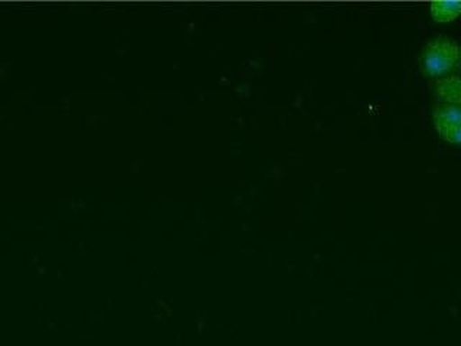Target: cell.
Instances as JSON below:
<instances>
[{
	"mask_svg": "<svg viewBox=\"0 0 461 346\" xmlns=\"http://www.w3.org/2000/svg\"><path fill=\"white\" fill-rule=\"evenodd\" d=\"M461 123V105H438L432 110V124L438 136Z\"/></svg>",
	"mask_w": 461,
	"mask_h": 346,
	"instance_id": "3957f363",
	"label": "cell"
},
{
	"mask_svg": "<svg viewBox=\"0 0 461 346\" xmlns=\"http://www.w3.org/2000/svg\"><path fill=\"white\" fill-rule=\"evenodd\" d=\"M429 14H431L432 21L438 22V23L456 21L461 16V0L432 2L429 5Z\"/></svg>",
	"mask_w": 461,
	"mask_h": 346,
	"instance_id": "277c9868",
	"label": "cell"
},
{
	"mask_svg": "<svg viewBox=\"0 0 461 346\" xmlns=\"http://www.w3.org/2000/svg\"><path fill=\"white\" fill-rule=\"evenodd\" d=\"M420 69L429 78L454 76L461 69V43L450 36H436L420 54Z\"/></svg>",
	"mask_w": 461,
	"mask_h": 346,
	"instance_id": "6da1fadb",
	"label": "cell"
},
{
	"mask_svg": "<svg viewBox=\"0 0 461 346\" xmlns=\"http://www.w3.org/2000/svg\"><path fill=\"white\" fill-rule=\"evenodd\" d=\"M432 93L439 105H461V77L454 74L437 79Z\"/></svg>",
	"mask_w": 461,
	"mask_h": 346,
	"instance_id": "7a4b0ae2",
	"label": "cell"
},
{
	"mask_svg": "<svg viewBox=\"0 0 461 346\" xmlns=\"http://www.w3.org/2000/svg\"><path fill=\"white\" fill-rule=\"evenodd\" d=\"M444 141L450 144H457L461 146V123L457 126H454L453 129L448 130L443 136H439Z\"/></svg>",
	"mask_w": 461,
	"mask_h": 346,
	"instance_id": "5b68a950",
	"label": "cell"
}]
</instances>
